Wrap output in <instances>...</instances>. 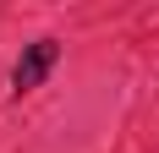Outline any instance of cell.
<instances>
[{"label":"cell","instance_id":"cell-1","mask_svg":"<svg viewBox=\"0 0 159 153\" xmlns=\"http://www.w3.org/2000/svg\"><path fill=\"white\" fill-rule=\"evenodd\" d=\"M55 55H61V49L49 44V38L28 44V55H22V66H16V88H22V93H28V88H39V82L49 76V66H55Z\"/></svg>","mask_w":159,"mask_h":153}]
</instances>
